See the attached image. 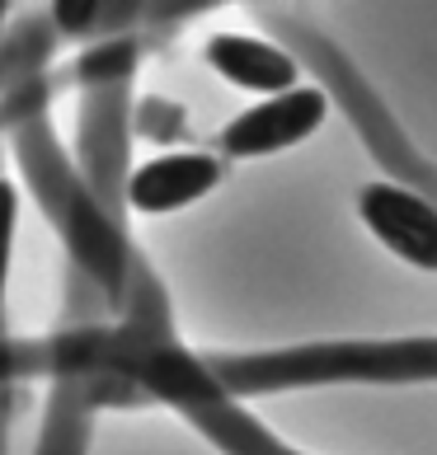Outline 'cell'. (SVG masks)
<instances>
[{"instance_id": "12", "label": "cell", "mask_w": 437, "mask_h": 455, "mask_svg": "<svg viewBox=\"0 0 437 455\" xmlns=\"http://www.w3.org/2000/svg\"><path fill=\"white\" fill-rule=\"evenodd\" d=\"M132 132L146 141H189V113H183L174 99H160V94H150L142 99L137 108H132Z\"/></svg>"}, {"instance_id": "4", "label": "cell", "mask_w": 437, "mask_h": 455, "mask_svg": "<svg viewBox=\"0 0 437 455\" xmlns=\"http://www.w3.org/2000/svg\"><path fill=\"white\" fill-rule=\"evenodd\" d=\"M255 14L278 33V47L296 66H311V71L320 76L325 99H339V104H344V113L352 117V127L362 132V141L376 156V164L385 174H395L385 183H395V188H405V193H414V197H424V202L437 207V170L414 150V141L405 137V127L395 123V113L385 108V99H376V90L362 80L358 66H352L320 28L301 24L296 14H287V10L255 5Z\"/></svg>"}, {"instance_id": "3", "label": "cell", "mask_w": 437, "mask_h": 455, "mask_svg": "<svg viewBox=\"0 0 437 455\" xmlns=\"http://www.w3.org/2000/svg\"><path fill=\"white\" fill-rule=\"evenodd\" d=\"M142 61L137 33L90 43L71 66V80L80 85V141H76V174L99 202V212L113 226L127 230V132H132V76Z\"/></svg>"}, {"instance_id": "11", "label": "cell", "mask_w": 437, "mask_h": 455, "mask_svg": "<svg viewBox=\"0 0 437 455\" xmlns=\"http://www.w3.org/2000/svg\"><path fill=\"white\" fill-rule=\"evenodd\" d=\"M146 5H99V0H57L47 10V24H53L57 38H117V33H132L142 24Z\"/></svg>"}, {"instance_id": "14", "label": "cell", "mask_w": 437, "mask_h": 455, "mask_svg": "<svg viewBox=\"0 0 437 455\" xmlns=\"http://www.w3.org/2000/svg\"><path fill=\"white\" fill-rule=\"evenodd\" d=\"M10 418H14V390L0 385V455H5V442H10Z\"/></svg>"}, {"instance_id": "5", "label": "cell", "mask_w": 437, "mask_h": 455, "mask_svg": "<svg viewBox=\"0 0 437 455\" xmlns=\"http://www.w3.org/2000/svg\"><path fill=\"white\" fill-rule=\"evenodd\" d=\"M325 113H329V99L320 85H301V90L263 99V104H255L249 113L222 127V137H216L222 160H259V156H273V150H287L296 141H306L325 123Z\"/></svg>"}, {"instance_id": "9", "label": "cell", "mask_w": 437, "mask_h": 455, "mask_svg": "<svg viewBox=\"0 0 437 455\" xmlns=\"http://www.w3.org/2000/svg\"><path fill=\"white\" fill-rule=\"evenodd\" d=\"M203 61L235 90L249 94H287L296 90L301 66L268 38H249V33H212L203 43Z\"/></svg>"}, {"instance_id": "2", "label": "cell", "mask_w": 437, "mask_h": 455, "mask_svg": "<svg viewBox=\"0 0 437 455\" xmlns=\"http://www.w3.org/2000/svg\"><path fill=\"white\" fill-rule=\"evenodd\" d=\"M207 376L226 399L301 390V385H409L437 380V339H395V343H301L278 352H212L203 357Z\"/></svg>"}, {"instance_id": "10", "label": "cell", "mask_w": 437, "mask_h": 455, "mask_svg": "<svg viewBox=\"0 0 437 455\" xmlns=\"http://www.w3.org/2000/svg\"><path fill=\"white\" fill-rule=\"evenodd\" d=\"M179 413L189 418V423L203 432L216 451H226V455H301V451H292V446H282L255 413L240 409V403L226 399V395L179 403Z\"/></svg>"}, {"instance_id": "1", "label": "cell", "mask_w": 437, "mask_h": 455, "mask_svg": "<svg viewBox=\"0 0 437 455\" xmlns=\"http://www.w3.org/2000/svg\"><path fill=\"white\" fill-rule=\"evenodd\" d=\"M14 137V160H20V174L28 179L33 197H38L43 216L57 226L66 259H71V273L80 282H90L99 296H104L109 315L117 319L123 310V291H127V273H132V235L123 226H113L99 202L90 197V188L80 183L66 146L57 141V127L47 113L24 117L20 127H10Z\"/></svg>"}, {"instance_id": "7", "label": "cell", "mask_w": 437, "mask_h": 455, "mask_svg": "<svg viewBox=\"0 0 437 455\" xmlns=\"http://www.w3.org/2000/svg\"><path fill=\"white\" fill-rule=\"evenodd\" d=\"M109 403H142V395L132 385L113 380V376H71V380H53L47 395V418L38 432V451L33 455H85L90 446V423L99 409Z\"/></svg>"}, {"instance_id": "13", "label": "cell", "mask_w": 437, "mask_h": 455, "mask_svg": "<svg viewBox=\"0 0 437 455\" xmlns=\"http://www.w3.org/2000/svg\"><path fill=\"white\" fill-rule=\"evenodd\" d=\"M14 221H20V193H14V183H10V179H0V339L10 333V324H5V282H10Z\"/></svg>"}, {"instance_id": "15", "label": "cell", "mask_w": 437, "mask_h": 455, "mask_svg": "<svg viewBox=\"0 0 437 455\" xmlns=\"http://www.w3.org/2000/svg\"><path fill=\"white\" fill-rule=\"evenodd\" d=\"M5 20H10V5H0V33H5Z\"/></svg>"}, {"instance_id": "8", "label": "cell", "mask_w": 437, "mask_h": 455, "mask_svg": "<svg viewBox=\"0 0 437 455\" xmlns=\"http://www.w3.org/2000/svg\"><path fill=\"white\" fill-rule=\"evenodd\" d=\"M226 174V160L222 156H207V150H174V156H160L142 164V170L127 174V188L123 202L132 212H146V216H165V212H179L189 202L207 197Z\"/></svg>"}, {"instance_id": "6", "label": "cell", "mask_w": 437, "mask_h": 455, "mask_svg": "<svg viewBox=\"0 0 437 455\" xmlns=\"http://www.w3.org/2000/svg\"><path fill=\"white\" fill-rule=\"evenodd\" d=\"M358 212H362L367 230H372L391 254H400L414 267H424V273H437V207L433 202L381 179V183H367L358 193Z\"/></svg>"}]
</instances>
